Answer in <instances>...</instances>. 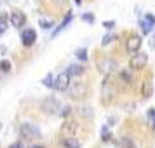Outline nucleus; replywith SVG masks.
<instances>
[{"label": "nucleus", "instance_id": "dca6fc26", "mask_svg": "<svg viewBox=\"0 0 155 148\" xmlns=\"http://www.w3.org/2000/svg\"><path fill=\"white\" fill-rule=\"evenodd\" d=\"M52 80H54V77H52V75L49 73V75H47V77L42 80V84L45 85V87H52Z\"/></svg>", "mask_w": 155, "mask_h": 148}, {"label": "nucleus", "instance_id": "6e6552de", "mask_svg": "<svg viewBox=\"0 0 155 148\" xmlns=\"http://www.w3.org/2000/svg\"><path fill=\"white\" fill-rule=\"evenodd\" d=\"M71 98H84L85 94H87V85L84 84H73L71 87Z\"/></svg>", "mask_w": 155, "mask_h": 148}, {"label": "nucleus", "instance_id": "aec40b11", "mask_svg": "<svg viewBox=\"0 0 155 148\" xmlns=\"http://www.w3.org/2000/svg\"><path fill=\"white\" fill-rule=\"evenodd\" d=\"M103 25H105L106 30H112L113 26H115V23H113V21H106V23H103Z\"/></svg>", "mask_w": 155, "mask_h": 148}, {"label": "nucleus", "instance_id": "423d86ee", "mask_svg": "<svg viewBox=\"0 0 155 148\" xmlns=\"http://www.w3.org/2000/svg\"><path fill=\"white\" fill-rule=\"evenodd\" d=\"M21 40H23V45H33L35 44V40H37V31L35 30H31V28H28V30H25L21 33Z\"/></svg>", "mask_w": 155, "mask_h": 148}, {"label": "nucleus", "instance_id": "4be33fe9", "mask_svg": "<svg viewBox=\"0 0 155 148\" xmlns=\"http://www.w3.org/2000/svg\"><path fill=\"white\" fill-rule=\"evenodd\" d=\"M152 47L155 49V37H153V40H152Z\"/></svg>", "mask_w": 155, "mask_h": 148}, {"label": "nucleus", "instance_id": "6ab92c4d", "mask_svg": "<svg viewBox=\"0 0 155 148\" xmlns=\"http://www.w3.org/2000/svg\"><path fill=\"white\" fill-rule=\"evenodd\" d=\"M82 19H84V21H89V23H94V16L92 14H84Z\"/></svg>", "mask_w": 155, "mask_h": 148}, {"label": "nucleus", "instance_id": "412c9836", "mask_svg": "<svg viewBox=\"0 0 155 148\" xmlns=\"http://www.w3.org/2000/svg\"><path fill=\"white\" fill-rule=\"evenodd\" d=\"M11 148H25L21 143H14V145H11Z\"/></svg>", "mask_w": 155, "mask_h": 148}, {"label": "nucleus", "instance_id": "4468645a", "mask_svg": "<svg viewBox=\"0 0 155 148\" xmlns=\"http://www.w3.org/2000/svg\"><path fill=\"white\" fill-rule=\"evenodd\" d=\"M75 58L78 61H87V49H78L75 52Z\"/></svg>", "mask_w": 155, "mask_h": 148}, {"label": "nucleus", "instance_id": "0eeeda50", "mask_svg": "<svg viewBox=\"0 0 155 148\" xmlns=\"http://www.w3.org/2000/svg\"><path fill=\"white\" fill-rule=\"evenodd\" d=\"M140 47H141V37H138V35L131 37V38L126 42L127 52H138V51H140Z\"/></svg>", "mask_w": 155, "mask_h": 148}, {"label": "nucleus", "instance_id": "39448f33", "mask_svg": "<svg viewBox=\"0 0 155 148\" xmlns=\"http://www.w3.org/2000/svg\"><path fill=\"white\" fill-rule=\"evenodd\" d=\"M9 19H11V25H12L14 28H23L25 23H26V16L23 14L21 11H14Z\"/></svg>", "mask_w": 155, "mask_h": 148}, {"label": "nucleus", "instance_id": "b1692460", "mask_svg": "<svg viewBox=\"0 0 155 148\" xmlns=\"http://www.w3.org/2000/svg\"><path fill=\"white\" fill-rule=\"evenodd\" d=\"M153 127H155V122H153Z\"/></svg>", "mask_w": 155, "mask_h": 148}, {"label": "nucleus", "instance_id": "f8f14e48", "mask_svg": "<svg viewBox=\"0 0 155 148\" xmlns=\"http://www.w3.org/2000/svg\"><path fill=\"white\" fill-rule=\"evenodd\" d=\"M63 145H64L66 148H80V143H78V141L73 138V136H71V138H66V140L63 141Z\"/></svg>", "mask_w": 155, "mask_h": 148}, {"label": "nucleus", "instance_id": "5701e85b", "mask_svg": "<svg viewBox=\"0 0 155 148\" xmlns=\"http://www.w3.org/2000/svg\"><path fill=\"white\" fill-rule=\"evenodd\" d=\"M33 148H44V146H33Z\"/></svg>", "mask_w": 155, "mask_h": 148}, {"label": "nucleus", "instance_id": "a211bd4d", "mask_svg": "<svg viewBox=\"0 0 155 148\" xmlns=\"http://www.w3.org/2000/svg\"><path fill=\"white\" fill-rule=\"evenodd\" d=\"M113 38H115V35H112V33H108V35H106L105 38H103V42H101V44H103V45H108V44H110V42L113 40Z\"/></svg>", "mask_w": 155, "mask_h": 148}, {"label": "nucleus", "instance_id": "9b49d317", "mask_svg": "<svg viewBox=\"0 0 155 148\" xmlns=\"http://www.w3.org/2000/svg\"><path fill=\"white\" fill-rule=\"evenodd\" d=\"M70 21H71V14H68V16H66V18H64V21L61 23V25H59V26H58L56 30H54V31H52V37L59 35V31H63V30L66 28V26H68V25H70Z\"/></svg>", "mask_w": 155, "mask_h": 148}, {"label": "nucleus", "instance_id": "f03ea898", "mask_svg": "<svg viewBox=\"0 0 155 148\" xmlns=\"http://www.w3.org/2000/svg\"><path fill=\"white\" fill-rule=\"evenodd\" d=\"M70 78H71L70 75H68L66 71H63V73H59V75L54 77V80H52V87H54L58 92L66 91V89H70Z\"/></svg>", "mask_w": 155, "mask_h": 148}, {"label": "nucleus", "instance_id": "2eb2a0df", "mask_svg": "<svg viewBox=\"0 0 155 148\" xmlns=\"http://www.w3.org/2000/svg\"><path fill=\"white\" fill-rule=\"evenodd\" d=\"M11 66H12V64H11V61L4 59V61L0 63V71H5V73H7V71H11Z\"/></svg>", "mask_w": 155, "mask_h": 148}, {"label": "nucleus", "instance_id": "1a4fd4ad", "mask_svg": "<svg viewBox=\"0 0 155 148\" xmlns=\"http://www.w3.org/2000/svg\"><path fill=\"white\" fill-rule=\"evenodd\" d=\"M42 108H44V112H47V113H59L58 112V110H59V105H58V101H54V99L44 101Z\"/></svg>", "mask_w": 155, "mask_h": 148}, {"label": "nucleus", "instance_id": "ddd939ff", "mask_svg": "<svg viewBox=\"0 0 155 148\" xmlns=\"http://www.w3.org/2000/svg\"><path fill=\"white\" fill-rule=\"evenodd\" d=\"M5 30H7V16L0 14V37L5 33Z\"/></svg>", "mask_w": 155, "mask_h": 148}, {"label": "nucleus", "instance_id": "7ed1b4c3", "mask_svg": "<svg viewBox=\"0 0 155 148\" xmlns=\"http://www.w3.org/2000/svg\"><path fill=\"white\" fill-rule=\"evenodd\" d=\"M148 63V56L145 52H138V54H134L131 59H129V66L133 68V70H143Z\"/></svg>", "mask_w": 155, "mask_h": 148}, {"label": "nucleus", "instance_id": "f257e3e1", "mask_svg": "<svg viewBox=\"0 0 155 148\" xmlns=\"http://www.w3.org/2000/svg\"><path fill=\"white\" fill-rule=\"evenodd\" d=\"M19 134H21L25 140H40L42 138V131L35 124H28V122L19 127Z\"/></svg>", "mask_w": 155, "mask_h": 148}, {"label": "nucleus", "instance_id": "9d476101", "mask_svg": "<svg viewBox=\"0 0 155 148\" xmlns=\"http://www.w3.org/2000/svg\"><path fill=\"white\" fill-rule=\"evenodd\" d=\"M66 73H68L70 77L82 75V73H84V66H82V64H70V66H68V70H66Z\"/></svg>", "mask_w": 155, "mask_h": 148}, {"label": "nucleus", "instance_id": "f3484780", "mask_svg": "<svg viewBox=\"0 0 155 148\" xmlns=\"http://www.w3.org/2000/svg\"><path fill=\"white\" fill-rule=\"evenodd\" d=\"M40 26H42L44 30H51L52 28V21H49V19H42V21H40Z\"/></svg>", "mask_w": 155, "mask_h": 148}, {"label": "nucleus", "instance_id": "20e7f679", "mask_svg": "<svg viewBox=\"0 0 155 148\" xmlns=\"http://www.w3.org/2000/svg\"><path fill=\"white\" fill-rule=\"evenodd\" d=\"M141 25V30H143V35H148L152 28L155 26V16L153 14H145L143 16V19L140 21Z\"/></svg>", "mask_w": 155, "mask_h": 148}]
</instances>
